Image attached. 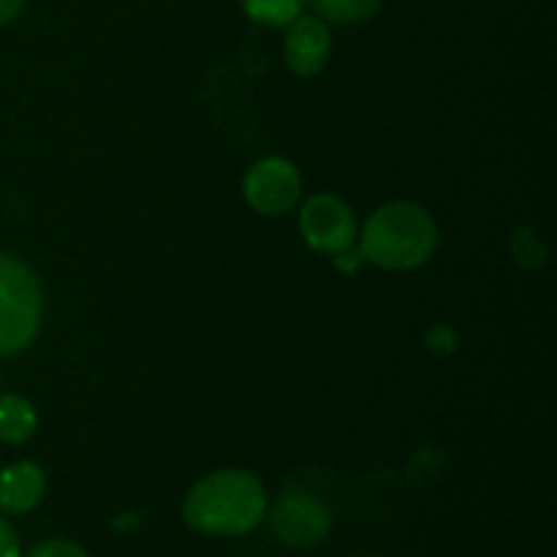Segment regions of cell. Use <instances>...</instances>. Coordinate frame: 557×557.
Instances as JSON below:
<instances>
[{"label":"cell","instance_id":"1","mask_svg":"<svg viewBox=\"0 0 557 557\" xmlns=\"http://www.w3.org/2000/svg\"><path fill=\"white\" fill-rule=\"evenodd\" d=\"M267 515V493L248 471H218L188 493L183 517L207 536H245Z\"/></svg>","mask_w":557,"mask_h":557},{"label":"cell","instance_id":"2","mask_svg":"<svg viewBox=\"0 0 557 557\" xmlns=\"http://www.w3.org/2000/svg\"><path fill=\"white\" fill-rule=\"evenodd\" d=\"M435 223L422 207L395 201L368 218L362 232V253L386 270H411L435 248Z\"/></svg>","mask_w":557,"mask_h":557},{"label":"cell","instance_id":"3","mask_svg":"<svg viewBox=\"0 0 557 557\" xmlns=\"http://www.w3.org/2000/svg\"><path fill=\"white\" fill-rule=\"evenodd\" d=\"M41 286L25 261L0 253V357L30 346L41 326Z\"/></svg>","mask_w":557,"mask_h":557},{"label":"cell","instance_id":"4","mask_svg":"<svg viewBox=\"0 0 557 557\" xmlns=\"http://www.w3.org/2000/svg\"><path fill=\"white\" fill-rule=\"evenodd\" d=\"M270 525L283 544L305 549L324 542L332 528V517L330 509L313 495L288 493L272 509Z\"/></svg>","mask_w":557,"mask_h":557},{"label":"cell","instance_id":"5","mask_svg":"<svg viewBox=\"0 0 557 557\" xmlns=\"http://www.w3.org/2000/svg\"><path fill=\"white\" fill-rule=\"evenodd\" d=\"M305 239L324 253H346L357 237V221L346 201L337 196H313L299 215Z\"/></svg>","mask_w":557,"mask_h":557},{"label":"cell","instance_id":"6","mask_svg":"<svg viewBox=\"0 0 557 557\" xmlns=\"http://www.w3.org/2000/svg\"><path fill=\"white\" fill-rule=\"evenodd\" d=\"M299 188L302 183L297 169L283 158H267L256 163L245 177V196L264 215H281L292 210L297 205Z\"/></svg>","mask_w":557,"mask_h":557},{"label":"cell","instance_id":"7","mask_svg":"<svg viewBox=\"0 0 557 557\" xmlns=\"http://www.w3.org/2000/svg\"><path fill=\"white\" fill-rule=\"evenodd\" d=\"M326 54H330V33L324 22L315 16H302L292 25L286 38V60L292 71L310 76L324 69Z\"/></svg>","mask_w":557,"mask_h":557},{"label":"cell","instance_id":"8","mask_svg":"<svg viewBox=\"0 0 557 557\" xmlns=\"http://www.w3.org/2000/svg\"><path fill=\"white\" fill-rule=\"evenodd\" d=\"M44 473L33 462H16L0 473V511L3 515H25L36 509L44 498Z\"/></svg>","mask_w":557,"mask_h":557},{"label":"cell","instance_id":"9","mask_svg":"<svg viewBox=\"0 0 557 557\" xmlns=\"http://www.w3.org/2000/svg\"><path fill=\"white\" fill-rule=\"evenodd\" d=\"M36 430V411L30 403L20 395L0 397V441L5 444H22Z\"/></svg>","mask_w":557,"mask_h":557},{"label":"cell","instance_id":"10","mask_svg":"<svg viewBox=\"0 0 557 557\" xmlns=\"http://www.w3.org/2000/svg\"><path fill=\"white\" fill-rule=\"evenodd\" d=\"M321 16L332 22H359L375 14L381 0H313Z\"/></svg>","mask_w":557,"mask_h":557},{"label":"cell","instance_id":"11","mask_svg":"<svg viewBox=\"0 0 557 557\" xmlns=\"http://www.w3.org/2000/svg\"><path fill=\"white\" fill-rule=\"evenodd\" d=\"M243 3L253 20L270 22V25H286L299 11V0H243Z\"/></svg>","mask_w":557,"mask_h":557},{"label":"cell","instance_id":"12","mask_svg":"<svg viewBox=\"0 0 557 557\" xmlns=\"http://www.w3.org/2000/svg\"><path fill=\"white\" fill-rule=\"evenodd\" d=\"M515 256L522 261L525 267H542L544 264V248L542 243L536 239V234L528 232V228H520L515 234Z\"/></svg>","mask_w":557,"mask_h":557},{"label":"cell","instance_id":"13","mask_svg":"<svg viewBox=\"0 0 557 557\" xmlns=\"http://www.w3.org/2000/svg\"><path fill=\"white\" fill-rule=\"evenodd\" d=\"M27 557H90L79 544L65 542V539H49V542L38 544Z\"/></svg>","mask_w":557,"mask_h":557},{"label":"cell","instance_id":"14","mask_svg":"<svg viewBox=\"0 0 557 557\" xmlns=\"http://www.w3.org/2000/svg\"><path fill=\"white\" fill-rule=\"evenodd\" d=\"M0 557H20V539L3 517H0Z\"/></svg>","mask_w":557,"mask_h":557},{"label":"cell","instance_id":"15","mask_svg":"<svg viewBox=\"0 0 557 557\" xmlns=\"http://www.w3.org/2000/svg\"><path fill=\"white\" fill-rule=\"evenodd\" d=\"M22 3H25V0H0V25L14 20V16L20 14Z\"/></svg>","mask_w":557,"mask_h":557},{"label":"cell","instance_id":"16","mask_svg":"<svg viewBox=\"0 0 557 557\" xmlns=\"http://www.w3.org/2000/svg\"><path fill=\"white\" fill-rule=\"evenodd\" d=\"M354 557H375V555H354Z\"/></svg>","mask_w":557,"mask_h":557}]
</instances>
